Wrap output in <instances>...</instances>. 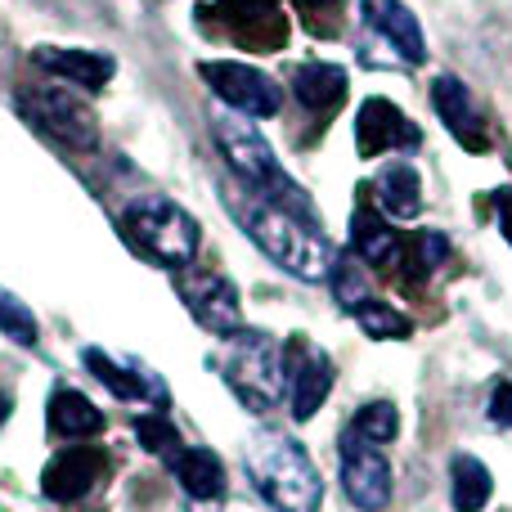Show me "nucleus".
<instances>
[{"label":"nucleus","mask_w":512,"mask_h":512,"mask_svg":"<svg viewBox=\"0 0 512 512\" xmlns=\"http://www.w3.org/2000/svg\"><path fill=\"white\" fill-rule=\"evenodd\" d=\"M297 9H301V14H306V18H319V32H328V27H324V18H333L337 14V9H342V0H297Z\"/></svg>","instance_id":"nucleus-31"},{"label":"nucleus","mask_w":512,"mask_h":512,"mask_svg":"<svg viewBox=\"0 0 512 512\" xmlns=\"http://www.w3.org/2000/svg\"><path fill=\"white\" fill-rule=\"evenodd\" d=\"M99 477H104V450H86V445H77V450H63L45 463L41 490L50 499H59V504H72V499H81L86 490H95Z\"/></svg>","instance_id":"nucleus-14"},{"label":"nucleus","mask_w":512,"mask_h":512,"mask_svg":"<svg viewBox=\"0 0 512 512\" xmlns=\"http://www.w3.org/2000/svg\"><path fill=\"white\" fill-rule=\"evenodd\" d=\"M212 135H216V144H221L225 162L234 167V176L243 180V189H252V194L288 207V212H297L301 221H306V216L315 221V212L306 207L310 198L288 180V171H283L279 158H274L270 140L252 126V117L234 113V108H225V104L212 108Z\"/></svg>","instance_id":"nucleus-2"},{"label":"nucleus","mask_w":512,"mask_h":512,"mask_svg":"<svg viewBox=\"0 0 512 512\" xmlns=\"http://www.w3.org/2000/svg\"><path fill=\"white\" fill-rule=\"evenodd\" d=\"M230 212H234V221L243 225V234H248L274 265H283L292 279H306V283L328 279L337 256L328 248L324 234H319V225H306L297 212L252 194V189L230 194Z\"/></svg>","instance_id":"nucleus-1"},{"label":"nucleus","mask_w":512,"mask_h":512,"mask_svg":"<svg viewBox=\"0 0 512 512\" xmlns=\"http://www.w3.org/2000/svg\"><path fill=\"white\" fill-rule=\"evenodd\" d=\"M122 230L144 256L171 265V270H185V265L198 256V243H203L198 221L185 212V207L171 203V198H135V203H126Z\"/></svg>","instance_id":"nucleus-5"},{"label":"nucleus","mask_w":512,"mask_h":512,"mask_svg":"<svg viewBox=\"0 0 512 512\" xmlns=\"http://www.w3.org/2000/svg\"><path fill=\"white\" fill-rule=\"evenodd\" d=\"M454 477V512H481L490 504V490H495V477H490V468L481 459H472V454H459L450 468Z\"/></svg>","instance_id":"nucleus-23"},{"label":"nucleus","mask_w":512,"mask_h":512,"mask_svg":"<svg viewBox=\"0 0 512 512\" xmlns=\"http://www.w3.org/2000/svg\"><path fill=\"white\" fill-rule=\"evenodd\" d=\"M248 477L252 486L261 490V499L279 512H319V499H324V486H319L315 463L306 459L292 436L283 432H261L248 441Z\"/></svg>","instance_id":"nucleus-3"},{"label":"nucleus","mask_w":512,"mask_h":512,"mask_svg":"<svg viewBox=\"0 0 512 512\" xmlns=\"http://www.w3.org/2000/svg\"><path fill=\"white\" fill-rule=\"evenodd\" d=\"M418 126L400 113L391 99H369L355 117V149L360 158H378V153H391V149H418Z\"/></svg>","instance_id":"nucleus-10"},{"label":"nucleus","mask_w":512,"mask_h":512,"mask_svg":"<svg viewBox=\"0 0 512 512\" xmlns=\"http://www.w3.org/2000/svg\"><path fill=\"white\" fill-rule=\"evenodd\" d=\"M378 203L391 221H414L423 212V185L409 162H391L378 171Z\"/></svg>","instance_id":"nucleus-21"},{"label":"nucleus","mask_w":512,"mask_h":512,"mask_svg":"<svg viewBox=\"0 0 512 512\" xmlns=\"http://www.w3.org/2000/svg\"><path fill=\"white\" fill-rule=\"evenodd\" d=\"M490 418H495L499 427H512V382H504V378L490 391Z\"/></svg>","instance_id":"nucleus-30"},{"label":"nucleus","mask_w":512,"mask_h":512,"mask_svg":"<svg viewBox=\"0 0 512 512\" xmlns=\"http://www.w3.org/2000/svg\"><path fill=\"white\" fill-rule=\"evenodd\" d=\"M495 207H499V230H504V239L512 243V189H499Z\"/></svg>","instance_id":"nucleus-32"},{"label":"nucleus","mask_w":512,"mask_h":512,"mask_svg":"<svg viewBox=\"0 0 512 512\" xmlns=\"http://www.w3.org/2000/svg\"><path fill=\"white\" fill-rule=\"evenodd\" d=\"M198 72H203V81L212 86V95L221 99L225 108L252 117V122H261V117H279L283 90L274 86V77H265L261 68L239 63V59H212Z\"/></svg>","instance_id":"nucleus-7"},{"label":"nucleus","mask_w":512,"mask_h":512,"mask_svg":"<svg viewBox=\"0 0 512 512\" xmlns=\"http://www.w3.org/2000/svg\"><path fill=\"white\" fill-rule=\"evenodd\" d=\"M0 333H5L9 342H18V346H32L36 342L32 310H27L23 301H18L14 292H5V288H0Z\"/></svg>","instance_id":"nucleus-28"},{"label":"nucleus","mask_w":512,"mask_h":512,"mask_svg":"<svg viewBox=\"0 0 512 512\" xmlns=\"http://www.w3.org/2000/svg\"><path fill=\"white\" fill-rule=\"evenodd\" d=\"M225 382H230V391L252 414H270L288 396V364H283L279 342L270 333H261V328L230 333V346H225Z\"/></svg>","instance_id":"nucleus-4"},{"label":"nucleus","mask_w":512,"mask_h":512,"mask_svg":"<svg viewBox=\"0 0 512 512\" xmlns=\"http://www.w3.org/2000/svg\"><path fill=\"white\" fill-rule=\"evenodd\" d=\"M81 364H86V369L95 373V378L104 382L117 400H149V405H167V387H162L149 369H140V364H117L113 355L99 351V346H86V351H81Z\"/></svg>","instance_id":"nucleus-15"},{"label":"nucleus","mask_w":512,"mask_h":512,"mask_svg":"<svg viewBox=\"0 0 512 512\" xmlns=\"http://www.w3.org/2000/svg\"><path fill=\"white\" fill-rule=\"evenodd\" d=\"M337 468H342V490L355 508L378 512L391 504V463L382 445H369L346 427L337 441Z\"/></svg>","instance_id":"nucleus-8"},{"label":"nucleus","mask_w":512,"mask_h":512,"mask_svg":"<svg viewBox=\"0 0 512 512\" xmlns=\"http://www.w3.org/2000/svg\"><path fill=\"white\" fill-rule=\"evenodd\" d=\"M9 409H14V400H9V391H0V427H5V418H9Z\"/></svg>","instance_id":"nucleus-33"},{"label":"nucleus","mask_w":512,"mask_h":512,"mask_svg":"<svg viewBox=\"0 0 512 512\" xmlns=\"http://www.w3.org/2000/svg\"><path fill=\"white\" fill-rule=\"evenodd\" d=\"M288 364V400H292V414L306 423V418H315L319 409H324L328 391H333V364H328L324 351H315V346H301L297 342V355Z\"/></svg>","instance_id":"nucleus-12"},{"label":"nucleus","mask_w":512,"mask_h":512,"mask_svg":"<svg viewBox=\"0 0 512 512\" xmlns=\"http://www.w3.org/2000/svg\"><path fill=\"white\" fill-rule=\"evenodd\" d=\"M216 9L248 50H279L288 41V18L279 14V0H221Z\"/></svg>","instance_id":"nucleus-13"},{"label":"nucleus","mask_w":512,"mask_h":512,"mask_svg":"<svg viewBox=\"0 0 512 512\" xmlns=\"http://www.w3.org/2000/svg\"><path fill=\"white\" fill-rule=\"evenodd\" d=\"M176 477L189 504H221L225 499V463L212 450H185L176 459Z\"/></svg>","instance_id":"nucleus-20"},{"label":"nucleus","mask_w":512,"mask_h":512,"mask_svg":"<svg viewBox=\"0 0 512 512\" xmlns=\"http://www.w3.org/2000/svg\"><path fill=\"white\" fill-rule=\"evenodd\" d=\"M18 113H23L36 131L50 135V140L68 144V149H77V153H95L99 126H95L90 108L81 104L77 95H63V90H32V86H27V90H18Z\"/></svg>","instance_id":"nucleus-6"},{"label":"nucleus","mask_w":512,"mask_h":512,"mask_svg":"<svg viewBox=\"0 0 512 512\" xmlns=\"http://www.w3.org/2000/svg\"><path fill=\"white\" fill-rule=\"evenodd\" d=\"M36 63L45 72H54V77H68L81 90H99L113 81V59L95 50H50L45 45V50H36Z\"/></svg>","instance_id":"nucleus-19"},{"label":"nucleus","mask_w":512,"mask_h":512,"mask_svg":"<svg viewBox=\"0 0 512 512\" xmlns=\"http://www.w3.org/2000/svg\"><path fill=\"white\" fill-rule=\"evenodd\" d=\"M400 256H405V288H414V283H423L427 274L436 270V265L450 256V239L445 234H436V230H427V234H414L409 243H400Z\"/></svg>","instance_id":"nucleus-24"},{"label":"nucleus","mask_w":512,"mask_h":512,"mask_svg":"<svg viewBox=\"0 0 512 512\" xmlns=\"http://www.w3.org/2000/svg\"><path fill=\"white\" fill-rule=\"evenodd\" d=\"M432 108L436 117H441L445 126H450V135L463 144L468 153H486L490 149V135H486V117H481L477 99H472V90L463 86L459 77H436L432 81Z\"/></svg>","instance_id":"nucleus-11"},{"label":"nucleus","mask_w":512,"mask_h":512,"mask_svg":"<svg viewBox=\"0 0 512 512\" xmlns=\"http://www.w3.org/2000/svg\"><path fill=\"white\" fill-rule=\"evenodd\" d=\"M135 436H140V445L149 454H158V459H167V463H176L180 454V432H176V423L171 418H162V414H149V418H140L135 423Z\"/></svg>","instance_id":"nucleus-27"},{"label":"nucleus","mask_w":512,"mask_h":512,"mask_svg":"<svg viewBox=\"0 0 512 512\" xmlns=\"http://www.w3.org/2000/svg\"><path fill=\"white\" fill-rule=\"evenodd\" d=\"M50 432H59V436H95V432H104V414H99L81 391L59 387L50 396Z\"/></svg>","instance_id":"nucleus-22"},{"label":"nucleus","mask_w":512,"mask_h":512,"mask_svg":"<svg viewBox=\"0 0 512 512\" xmlns=\"http://www.w3.org/2000/svg\"><path fill=\"white\" fill-rule=\"evenodd\" d=\"M364 23H369L373 32L387 36L391 50H396L405 63H423L427 59L423 27H418L414 9H405L400 0H364Z\"/></svg>","instance_id":"nucleus-16"},{"label":"nucleus","mask_w":512,"mask_h":512,"mask_svg":"<svg viewBox=\"0 0 512 512\" xmlns=\"http://www.w3.org/2000/svg\"><path fill=\"white\" fill-rule=\"evenodd\" d=\"M328 279H333V292H337V301H342L346 310H355L364 301V288H360V274L351 270V265H337L333 261V270H328Z\"/></svg>","instance_id":"nucleus-29"},{"label":"nucleus","mask_w":512,"mask_h":512,"mask_svg":"<svg viewBox=\"0 0 512 512\" xmlns=\"http://www.w3.org/2000/svg\"><path fill=\"white\" fill-rule=\"evenodd\" d=\"M351 315H355V324H360L369 337H378V342H405V337L414 333V324H409V319L400 315L396 306H387V301L364 297L360 306L351 310Z\"/></svg>","instance_id":"nucleus-25"},{"label":"nucleus","mask_w":512,"mask_h":512,"mask_svg":"<svg viewBox=\"0 0 512 512\" xmlns=\"http://www.w3.org/2000/svg\"><path fill=\"white\" fill-rule=\"evenodd\" d=\"M400 234L387 225V216H378V207H355V216H351V248L355 256H360L364 265H396L400 261Z\"/></svg>","instance_id":"nucleus-17"},{"label":"nucleus","mask_w":512,"mask_h":512,"mask_svg":"<svg viewBox=\"0 0 512 512\" xmlns=\"http://www.w3.org/2000/svg\"><path fill=\"white\" fill-rule=\"evenodd\" d=\"M180 297H185L189 315H194L207 333L230 337L243 328L239 292H234V283L221 279V274H185V279H180Z\"/></svg>","instance_id":"nucleus-9"},{"label":"nucleus","mask_w":512,"mask_h":512,"mask_svg":"<svg viewBox=\"0 0 512 512\" xmlns=\"http://www.w3.org/2000/svg\"><path fill=\"white\" fill-rule=\"evenodd\" d=\"M292 95L301 99V108L324 117L346 99V72L337 68V63H319V59L301 63V68L292 72Z\"/></svg>","instance_id":"nucleus-18"},{"label":"nucleus","mask_w":512,"mask_h":512,"mask_svg":"<svg viewBox=\"0 0 512 512\" xmlns=\"http://www.w3.org/2000/svg\"><path fill=\"white\" fill-rule=\"evenodd\" d=\"M351 432L360 436V441H369V445L396 441V432H400L396 405H391V400H369V405H360L355 409V418H351Z\"/></svg>","instance_id":"nucleus-26"}]
</instances>
